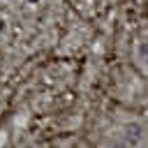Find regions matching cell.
Masks as SVG:
<instances>
[{
    "instance_id": "cell-1",
    "label": "cell",
    "mask_w": 148,
    "mask_h": 148,
    "mask_svg": "<svg viewBox=\"0 0 148 148\" xmlns=\"http://www.w3.org/2000/svg\"><path fill=\"white\" fill-rule=\"evenodd\" d=\"M32 2H35V0H32Z\"/></svg>"
}]
</instances>
